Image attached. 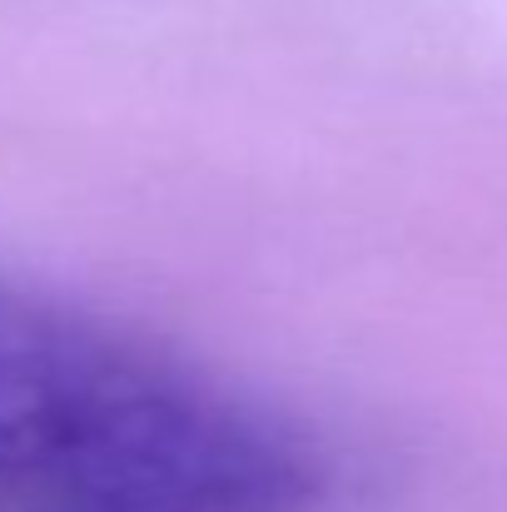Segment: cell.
I'll return each instance as SVG.
<instances>
[{"mask_svg":"<svg viewBox=\"0 0 507 512\" xmlns=\"http://www.w3.org/2000/svg\"><path fill=\"white\" fill-rule=\"evenodd\" d=\"M314 493L319 468L299 438L179 378L60 478L0 493V512H299Z\"/></svg>","mask_w":507,"mask_h":512,"instance_id":"1","label":"cell"},{"mask_svg":"<svg viewBox=\"0 0 507 512\" xmlns=\"http://www.w3.org/2000/svg\"><path fill=\"white\" fill-rule=\"evenodd\" d=\"M184 373L0 274V493L60 478Z\"/></svg>","mask_w":507,"mask_h":512,"instance_id":"2","label":"cell"}]
</instances>
